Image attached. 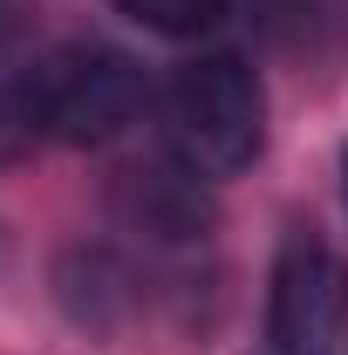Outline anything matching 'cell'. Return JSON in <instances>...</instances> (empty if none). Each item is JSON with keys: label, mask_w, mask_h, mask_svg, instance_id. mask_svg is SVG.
<instances>
[{"label": "cell", "mask_w": 348, "mask_h": 355, "mask_svg": "<svg viewBox=\"0 0 348 355\" xmlns=\"http://www.w3.org/2000/svg\"><path fill=\"white\" fill-rule=\"evenodd\" d=\"M342 184H348V144H342Z\"/></svg>", "instance_id": "52a82bcc"}, {"label": "cell", "mask_w": 348, "mask_h": 355, "mask_svg": "<svg viewBox=\"0 0 348 355\" xmlns=\"http://www.w3.org/2000/svg\"><path fill=\"white\" fill-rule=\"evenodd\" d=\"M28 137H35V123H28V110H21V89H0V157H14Z\"/></svg>", "instance_id": "8992f818"}, {"label": "cell", "mask_w": 348, "mask_h": 355, "mask_svg": "<svg viewBox=\"0 0 348 355\" xmlns=\"http://www.w3.org/2000/svg\"><path fill=\"white\" fill-rule=\"evenodd\" d=\"M116 14H130L137 28H150V35H205L218 28V14H225V0H110Z\"/></svg>", "instance_id": "5b68a950"}, {"label": "cell", "mask_w": 348, "mask_h": 355, "mask_svg": "<svg viewBox=\"0 0 348 355\" xmlns=\"http://www.w3.org/2000/svg\"><path fill=\"white\" fill-rule=\"evenodd\" d=\"M14 89H21L35 137H55V144H110L143 110V69L123 48H103V42L48 48Z\"/></svg>", "instance_id": "7a4b0ae2"}, {"label": "cell", "mask_w": 348, "mask_h": 355, "mask_svg": "<svg viewBox=\"0 0 348 355\" xmlns=\"http://www.w3.org/2000/svg\"><path fill=\"white\" fill-rule=\"evenodd\" d=\"M164 144L191 178H239L266 150V89L246 55H198L164 89Z\"/></svg>", "instance_id": "6da1fadb"}, {"label": "cell", "mask_w": 348, "mask_h": 355, "mask_svg": "<svg viewBox=\"0 0 348 355\" xmlns=\"http://www.w3.org/2000/svg\"><path fill=\"white\" fill-rule=\"evenodd\" d=\"M198 184L205 178H191L184 164L177 171H130V184H123V205H130L137 225H150L157 239H198L205 232V198H198Z\"/></svg>", "instance_id": "277c9868"}, {"label": "cell", "mask_w": 348, "mask_h": 355, "mask_svg": "<svg viewBox=\"0 0 348 355\" xmlns=\"http://www.w3.org/2000/svg\"><path fill=\"white\" fill-rule=\"evenodd\" d=\"M266 355H348V260L294 232L273 260V301H266Z\"/></svg>", "instance_id": "3957f363"}]
</instances>
